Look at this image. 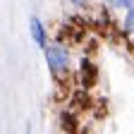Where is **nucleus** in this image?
Wrapping results in <instances>:
<instances>
[{
	"label": "nucleus",
	"mask_w": 134,
	"mask_h": 134,
	"mask_svg": "<svg viewBox=\"0 0 134 134\" xmlns=\"http://www.w3.org/2000/svg\"><path fill=\"white\" fill-rule=\"evenodd\" d=\"M43 60H46V67H48L50 77H53L55 86H58V89H65V91H70V81L74 79L72 53H70V48L50 41V43L43 48Z\"/></svg>",
	"instance_id": "nucleus-1"
},
{
	"label": "nucleus",
	"mask_w": 134,
	"mask_h": 134,
	"mask_svg": "<svg viewBox=\"0 0 134 134\" xmlns=\"http://www.w3.org/2000/svg\"><path fill=\"white\" fill-rule=\"evenodd\" d=\"M74 81L79 89H86V91H93L100 81V70L93 58L89 55H81L77 60V67H74Z\"/></svg>",
	"instance_id": "nucleus-2"
},
{
	"label": "nucleus",
	"mask_w": 134,
	"mask_h": 134,
	"mask_svg": "<svg viewBox=\"0 0 134 134\" xmlns=\"http://www.w3.org/2000/svg\"><path fill=\"white\" fill-rule=\"evenodd\" d=\"M55 122H58V129L62 134H79L81 129V117L77 110H72L70 105H65L58 110V117H55Z\"/></svg>",
	"instance_id": "nucleus-3"
},
{
	"label": "nucleus",
	"mask_w": 134,
	"mask_h": 134,
	"mask_svg": "<svg viewBox=\"0 0 134 134\" xmlns=\"http://www.w3.org/2000/svg\"><path fill=\"white\" fill-rule=\"evenodd\" d=\"M29 36H31L34 43H36V48H41V50L50 43V31H48V26L43 24V19H41V17H36V14L29 17Z\"/></svg>",
	"instance_id": "nucleus-4"
},
{
	"label": "nucleus",
	"mask_w": 134,
	"mask_h": 134,
	"mask_svg": "<svg viewBox=\"0 0 134 134\" xmlns=\"http://www.w3.org/2000/svg\"><path fill=\"white\" fill-rule=\"evenodd\" d=\"M120 31H122V36H125V38L134 34V7L125 10L122 19H120Z\"/></svg>",
	"instance_id": "nucleus-5"
},
{
	"label": "nucleus",
	"mask_w": 134,
	"mask_h": 134,
	"mask_svg": "<svg viewBox=\"0 0 134 134\" xmlns=\"http://www.w3.org/2000/svg\"><path fill=\"white\" fill-rule=\"evenodd\" d=\"M103 5H108L113 12H115V10H117V12H125V10L134 7V0H103Z\"/></svg>",
	"instance_id": "nucleus-6"
},
{
	"label": "nucleus",
	"mask_w": 134,
	"mask_h": 134,
	"mask_svg": "<svg viewBox=\"0 0 134 134\" xmlns=\"http://www.w3.org/2000/svg\"><path fill=\"white\" fill-rule=\"evenodd\" d=\"M70 5H72L74 10H79V12H84V10H91L93 0H70Z\"/></svg>",
	"instance_id": "nucleus-7"
},
{
	"label": "nucleus",
	"mask_w": 134,
	"mask_h": 134,
	"mask_svg": "<svg viewBox=\"0 0 134 134\" xmlns=\"http://www.w3.org/2000/svg\"><path fill=\"white\" fill-rule=\"evenodd\" d=\"M58 134H62V132H58Z\"/></svg>",
	"instance_id": "nucleus-8"
}]
</instances>
